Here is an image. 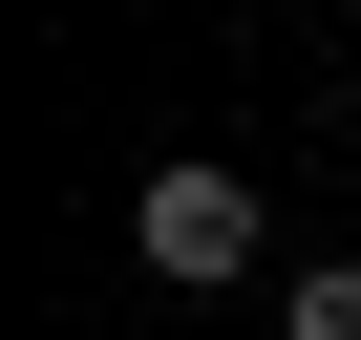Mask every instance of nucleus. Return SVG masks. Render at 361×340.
<instances>
[{"label": "nucleus", "mask_w": 361, "mask_h": 340, "mask_svg": "<svg viewBox=\"0 0 361 340\" xmlns=\"http://www.w3.org/2000/svg\"><path fill=\"white\" fill-rule=\"evenodd\" d=\"M298 340H361V255H319V277H298Z\"/></svg>", "instance_id": "2"}, {"label": "nucleus", "mask_w": 361, "mask_h": 340, "mask_svg": "<svg viewBox=\"0 0 361 340\" xmlns=\"http://www.w3.org/2000/svg\"><path fill=\"white\" fill-rule=\"evenodd\" d=\"M255 170H149V192H128V255L170 277V298H213V277H255Z\"/></svg>", "instance_id": "1"}]
</instances>
